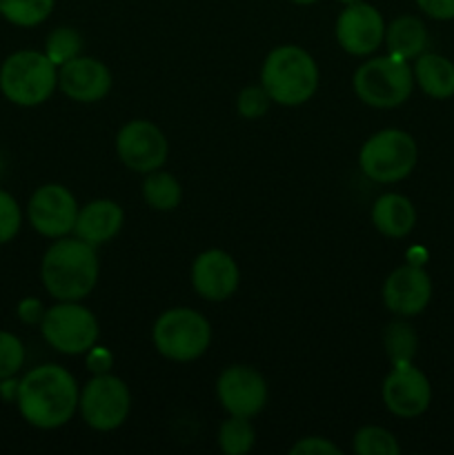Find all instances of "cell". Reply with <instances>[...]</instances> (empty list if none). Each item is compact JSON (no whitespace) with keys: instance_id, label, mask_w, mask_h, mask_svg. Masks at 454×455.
Segmentation results:
<instances>
[{"instance_id":"4fadbf2b","label":"cell","mask_w":454,"mask_h":455,"mask_svg":"<svg viewBox=\"0 0 454 455\" xmlns=\"http://www.w3.org/2000/svg\"><path fill=\"white\" fill-rule=\"evenodd\" d=\"M336 43L350 56H369L385 43V20L374 4H345L334 25Z\"/></svg>"},{"instance_id":"8992f818","label":"cell","mask_w":454,"mask_h":455,"mask_svg":"<svg viewBox=\"0 0 454 455\" xmlns=\"http://www.w3.org/2000/svg\"><path fill=\"white\" fill-rule=\"evenodd\" d=\"M151 342L163 358L172 363H191L212 345V324L200 311L174 307L156 318Z\"/></svg>"},{"instance_id":"d6986e66","label":"cell","mask_w":454,"mask_h":455,"mask_svg":"<svg viewBox=\"0 0 454 455\" xmlns=\"http://www.w3.org/2000/svg\"><path fill=\"white\" fill-rule=\"evenodd\" d=\"M372 225L385 238H405L417 225V209L405 196L383 194L372 204Z\"/></svg>"},{"instance_id":"f1b7e54d","label":"cell","mask_w":454,"mask_h":455,"mask_svg":"<svg viewBox=\"0 0 454 455\" xmlns=\"http://www.w3.org/2000/svg\"><path fill=\"white\" fill-rule=\"evenodd\" d=\"M272 105V98L267 96V92L263 89V84H252V87H245L243 92L236 98V111H239L240 118L245 120H256L263 118L267 114Z\"/></svg>"},{"instance_id":"6da1fadb","label":"cell","mask_w":454,"mask_h":455,"mask_svg":"<svg viewBox=\"0 0 454 455\" xmlns=\"http://www.w3.org/2000/svg\"><path fill=\"white\" fill-rule=\"evenodd\" d=\"M80 387L61 364H40L18 382L16 404L31 427L43 431L65 427L78 411Z\"/></svg>"},{"instance_id":"2e32d148","label":"cell","mask_w":454,"mask_h":455,"mask_svg":"<svg viewBox=\"0 0 454 455\" xmlns=\"http://www.w3.org/2000/svg\"><path fill=\"white\" fill-rule=\"evenodd\" d=\"M240 271L234 258L223 249L199 253L191 265V287L203 300L223 302L239 289Z\"/></svg>"},{"instance_id":"9c48e42d","label":"cell","mask_w":454,"mask_h":455,"mask_svg":"<svg viewBox=\"0 0 454 455\" xmlns=\"http://www.w3.org/2000/svg\"><path fill=\"white\" fill-rule=\"evenodd\" d=\"M132 409V394L120 378L111 373H93L80 389L78 411L85 425L93 431H114L125 425Z\"/></svg>"},{"instance_id":"8fae6325","label":"cell","mask_w":454,"mask_h":455,"mask_svg":"<svg viewBox=\"0 0 454 455\" xmlns=\"http://www.w3.org/2000/svg\"><path fill=\"white\" fill-rule=\"evenodd\" d=\"M78 209L76 196L67 187L49 182L31 194L29 204H27V218L40 235L58 240L74 234Z\"/></svg>"},{"instance_id":"83f0119b","label":"cell","mask_w":454,"mask_h":455,"mask_svg":"<svg viewBox=\"0 0 454 455\" xmlns=\"http://www.w3.org/2000/svg\"><path fill=\"white\" fill-rule=\"evenodd\" d=\"M25 364V347L20 338L9 331H0V382L13 378Z\"/></svg>"},{"instance_id":"8d00e7d4","label":"cell","mask_w":454,"mask_h":455,"mask_svg":"<svg viewBox=\"0 0 454 455\" xmlns=\"http://www.w3.org/2000/svg\"><path fill=\"white\" fill-rule=\"evenodd\" d=\"M343 4H354V3H361V0H341Z\"/></svg>"},{"instance_id":"1f68e13d","label":"cell","mask_w":454,"mask_h":455,"mask_svg":"<svg viewBox=\"0 0 454 455\" xmlns=\"http://www.w3.org/2000/svg\"><path fill=\"white\" fill-rule=\"evenodd\" d=\"M417 7L434 20H454V0H417Z\"/></svg>"},{"instance_id":"e0dca14e","label":"cell","mask_w":454,"mask_h":455,"mask_svg":"<svg viewBox=\"0 0 454 455\" xmlns=\"http://www.w3.org/2000/svg\"><path fill=\"white\" fill-rule=\"evenodd\" d=\"M111 71L102 60L92 56H76L58 67V89L69 100L92 105L102 100L111 89Z\"/></svg>"},{"instance_id":"ac0fdd59","label":"cell","mask_w":454,"mask_h":455,"mask_svg":"<svg viewBox=\"0 0 454 455\" xmlns=\"http://www.w3.org/2000/svg\"><path fill=\"white\" fill-rule=\"evenodd\" d=\"M125 225V212L118 203L107 198H98L78 209L74 235L85 243L101 247L120 234Z\"/></svg>"},{"instance_id":"44dd1931","label":"cell","mask_w":454,"mask_h":455,"mask_svg":"<svg viewBox=\"0 0 454 455\" xmlns=\"http://www.w3.org/2000/svg\"><path fill=\"white\" fill-rule=\"evenodd\" d=\"M387 53L403 58V60H417L427 47V27L418 16H399L385 27Z\"/></svg>"},{"instance_id":"5bb4252c","label":"cell","mask_w":454,"mask_h":455,"mask_svg":"<svg viewBox=\"0 0 454 455\" xmlns=\"http://www.w3.org/2000/svg\"><path fill=\"white\" fill-rule=\"evenodd\" d=\"M216 395L230 416L254 418L267 404V382L254 367L231 364L218 376Z\"/></svg>"},{"instance_id":"52a82bcc","label":"cell","mask_w":454,"mask_h":455,"mask_svg":"<svg viewBox=\"0 0 454 455\" xmlns=\"http://www.w3.org/2000/svg\"><path fill=\"white\" fill-rule=\"evenodd\" d=\"M418 163L417 140L403 129H381L363 142L359 167L365 178L378 185L405 180Z\"/></svg>"},{"instance_id":"d590c367","label":"cell","mask_w":454,"mask_h":455,"mask_svg":"<svg viewBox=\"0 0 454 455\" xmlns=\"http://www.w3.org/2000/svg\"><path fill=\"white\" fill-rule=\"evenodd\" d=\"M3 172H4V160L3 156H0V176H3Z\"/></svg>"},{"instance_id":"9a60e30c","label":"cell","mask_w":454,"mask_h":455,"mask_svg":"<svg viewBox=\"0 0 454 455\" xmlns=\"http://www.w3.org/2000/svg\"><path fill=\"white\" fill-rule=\"evenodd\" d=\"M383 305L399 318H414L423 314L432 300V280L418 265H403L392 271L381 289Z\"/></svg>"},{"instance_id":"5b68a950","label":"cell","mask_w":454,"mask_h":455,"mask_svg":"<svg viewBox=\"0 0 454 455\" xmlns=\"http://www.w3.org/2000/svg\"><path fill=\"white\" fill-rule=\"evenodd\" d=\"M352 87L363 105L374 109H394L412 96V67L394 53L369 58L354 71Z\"/></svg>"},{"instance_id":"30bf717a","label":"cell","mask_w":454,"mask_h":455,"mask_svg":"<svg viewBox=\"0 0 454 455\" xmlns=\"http://www.w3.org/2000/svg\"><path fill=\"white\" fill-rule=\"evenodd\" d=\"M116 154L132 172L151 173L167 163L169 142L163 129L150 120H129L116 133Z\"/></svg>"},{"instance_id":"277c9868","label":"cell","mask_w":454,"mask_h":455,"mask_svg":"<svg viewBox=\"0 0 454 455\" xmlns=\"http://www.w3.org/2000/svg\"><path fill=\"white\" fill-rule=\"evenodd\" d=\"M58 89V67L45 52L22 49L0 67V92L18 107H38Z\"/></svg>"},{"instance_id":"cb8c5ba5","label":"cell","mask_w":454,"mask_h":455,"mask_svg":"<svg viewBox=\"0 0 454 455\" xmlns=\"http://www.w3.org/2000/svg\"><path fill=\"white\" fill-rule=\"evenodd\" d=\"M256 444V431H254L249 418L230 416L218 429V447L225 455H245Z\"/></svg>"},{"instance_id":"603a6c76","label":"cell","mask_w":454,"mask_h":455,"mask_svg":"<svg viewBox=\"0 0 454 455\" xmlns=\"http://www.w3.org/2000/svg\"><path fill=\"white\" fill-rule=\"evenodd\" d=\"M383 349H385V355L392 363V367L414 363L418 351V336L412 324L405 323V318L392 320L383 329Z\"/></svg>"},{"instance_id":"d6a6232c","label":"cell","mask_w":454,"mask_h":455,"mask_svg":"<svg viewBox=\"0 0 454 455\" xmlns=\"http://www.w3.org/2000/svg\"><path fill=\"white\" fill-rule=\"evenodd\" d=\"M45 305L38 298H25V300L18 305V318L25 324H40L45 318Z\"/></svg>"},{"instance_id":"4316f807","label":"cell","mask_w":454,"mask_h":455,"mask_svg":"<svg viewBox=\"0 0 454 455\" xmlns=\"http://www.w3.org/2000/svg\"><path fill=\"white\" fill-rule=\"evenodd\" d=\"M80 49H83V36L74 27H58L45 40V53L56 67L80 56Z\"/></svg>"},{"instance_id":"e575fe53","label":"cell","mask_w":454,"mask_h":455,"mask_svg":"<svg viewBox=\"0 0 454 455\" xmlns=\"http://www.w3.org/2000/svg\"><path fill=\"white\" fill-rule=\"evenodd\" d=\"M292 3H296V4H314L316 0H292Z\"/></svg>"},{"instance_id":"ba28073f","label":"cell","mask_w":454,"mask_h":455,"mask_svg":"<svg viewBox=\"0 0 454 455\" xmlns=\"http://www.w3.org/2000/svg\"><path fill=\"white\" fill-rule=\"evenodd\" d=\"M40 333L58 354L85 355L98 342L101 324L80 300H58V305L45 311Z\"/></svg>"},{"instance_id":"f546056e","label":"cell","mask_w":454,"mask_h":455,"mask_svg":"<svg viewBox=\"0 0 454 455\" xmlns=\"http://www.w3.org/2000/svg\"><path fill=\"white\" fill-rule=\"evenodd\" d=\"M20 225L22 212L18 207L16 198L12 194H7L4 189H0V244L16 238V234L20 231Z\"/></svg>"},{"instance_id":"3957f363","label":"cell","mask_w":454,"mask_h":455,"mask_svg":"<svg viewBox=\"0 0 454 455\" xmlns=\"http://www.w3.org/2000/svg\"><path fill=\"white\" fill-rule=\"evenodd\" d=\"M261 84L276 105H305L319 89V65L298 44H280L263 62Z\"/></svg>"},{"instance_id":"7c38bea8","label":"cell","mask_w":454,"mask_h":455,"mask_svg":"<svg viewBox=\"0 0 454 455\" xmlns=\"http://www.w3.org/2000/svg\"><path fill=\"white\" fill-rule=\"evenodd\" d=\"M381 398L392 416L412 420V418L423 416L430 409V380L421 369L414 367V363L396 364L383 380Z\"/></svg>"},{"instance_id":"7402d4cb","label":"cell","mask_w":454,"mask_h":455,"mask_svg":"<svg viewBox=\"0 0 454 455\" xmlns=\"http://www.w3.org/2000/svg\"><path fill=\"white\" fill-rule=\"evenodd\" d=\"M142 200L147 203V207L156 209V212H174L182 200V187L172 173L156 169V172L145 173Z\"/></svg>"},{"instance_id":"4dcf8cb0","label":"cell","mask_w":454,"mask_h":455,"mask_svg":"<svg viewBox=\"0 0 454 455\" xmlns=\"http://www.w3.org/2000/svg\"><path fill=\"white\" fill-rule=\"evenodd\" d=\"M289 453L292 455H343V449L336 447L332 440L314 438V435H310V438L298 440V443L289 449Z\"/></svg>"},{"instance_id":"ffe728a7","label":"cell","mask_w":454,"mask_h":455,"mask_svg":"<svg viewBox=\"0 0 454 455\" xmlns=\"http://www.w3.org/2000/svg\"><path fill=\"white\" fill-rule=\"evenodd\" d=\"M414 84L434 100H448L454 96V62L441 53H427L414 60Z\"/></svg>"},{"instance_id":"d4e9b609","label":"cell","mask_w":454,"mask_h":455,"mask_svg":"<svg viewBox=\"0 0 454 455\" xmlns=\"http://www.w3.org/2000/svg\"><path fill=\"white\" fill-rule=\"evenodd\" d=\"M56 0H0V16L18 27H36L49 18Z\"/></svg>"},{"instance_id":"7a4b0ae2","label":"cell","mask_w":454,"mask_h":455,"mask_svg":"<svg viewBox=\"0 0 454 455\" xmlns=\"http://www.w3.org/2000/svg\"><path fill=\"white\" fill-rule=\"evenodd\" d=\"M101 274L96 247L80 238H58L45 251L40 278L56 300H83L93 291Z\"/></svg>"},{"instance_id":"484cf974","label":"cell","mask_w":454,"mask_h":455,"mask_svg":"<svg viewBox=\"0 0 454 455\" xmlns=\"http://www.w3.org/2000/svg\"><path fill=\"white\" fill-rule=\"evenodd\" d=\"M352 449L356 455H399L401 447L394 434L383 427H361L352 440Z\"/></svg>"},{"instance_id":"836d02e7","label":"cell","mask_w":454,"mask_h":455,"mask_svg":"<svg viewBox=\"0 0 454 455\" xmlns=\"http://www.w3.org/2000/svg\"><path fill=\"white\" fill-rule=\"evenodd\" d=\"M85 355H87V367L92 369L93 373H109L111 364H114V355H111L109 349H105V347L93 345Z\"/></svg>"}]
</instances>
